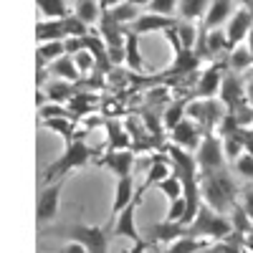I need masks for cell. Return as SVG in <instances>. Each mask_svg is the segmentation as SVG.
<instances>
[{
	"label": "cell",
	"instance_id": "f546056e",
	"mask_svg": "<svg viewBox=\"0 0 253 253\" xmlns=\"http://www.w3.org/2000/svg\"><path fill=\"white\" fill-rule=\"evenodd\" d=\"M36 5H38V13L48 20H61L71 13L66 0H36Z\"/></svg>",
	"mask_w": 253,
	"mask_h": 253
},
{
	"label": "cell",
	"instance_id": "4dcf8cb0",
	"mask_svg": "<svg viewBox=\"0 0 253 253\" xmlns=\"http://www.w3.org/2000/svg\"><path fill=\"white\" fill-rule=\"evenodd\" d=\"M200 46L205 53H218V51H230V43H228V36L225 31H208L203 38H200Z\"/></svg>",
	"mask_w": 253,
	"mask_h": 253
},
{
	"label": "cell",
	"instance_id": "cb8c5ba5",
	"mask_svg": "<svg viewBox=\"0 0 253 253\" xmlns=\"http://www.w3.org/2000/svg\"><path fill=\"white\" fill-rule=\"evenodd\" d=\"M74 15L81 20V23H86L89 28L94 23H99V18H101V8L96 0H76V5H74Z\"/></svg>",
	"mask_w": 253,
	"mask_h": 253
},
{
	"label": "cell",
	"instance_id": "9c48e42d",
	"mask_svg": "<svg viewBox=\"0 0 253 253\" xmlns=\"http://www.w3.org/2000/svg\"><path fill=\"white\" fill-rule=\"evenodd\" d=\"M218 96H220V104L225 107V112H233L238 104L246 101V84L241 81L238 74L230 71V74H225L223 81H220V91H218Z\"/></svg>",
	"mask_w": 253,
	"mask_h": 253
},
{
	"label": "cell",
	"instance_id": "5b68a950",
	"mask_svg": "<svg viewBox=\"0 0 253 253\" xmlns=\"http://www.w3.org/2000/svg\"><path fill=\"white\" fill-rule=\"evenodd\" d=\"M195 162H198V172L203 175H213L225 170V155H223V142L215 132H205L200 147L195 150Z\"/></svg>",
	"mask_w": 253,
	"mask_h": 253
},
{
	"label": "cell",
	"instance_id": "8992f818",
	"mask_svg": "<svg viewBox=\"0 0 253 253\" xmlns=\"http://www.w3.org/2000/svg\"><path fill=\"white\" fill-rule=\"evenodd\" d=\"M63 182L66 180H58V182H51V185H46L43 190H41L38 203H36V220H38V225H46V223H51L58 215Z\"/></svg>",
	"mask_w": 253,
	"mask_h": 253
},
{
	"label": "cell",
	"instance_id": "d4e9b609",
	"mask_svg": "<svg viewBox=\"0 0 253 253\" xmlns=\"http://www.w3.org/2000/svg\"><path fill=\"white\" fill-rule=\"evenodd\" d=\"M150 236L152 241H162V243H172L177 241L180 236H185V225H177V223H157L150 228Z\"/></svg>",
	"mask_w": 253,
	"mask_h": 253
},
{
	"label": "cell",
	"instance_id": "277c9868",
	"mask_svg": "<svg viewBox=\"0 0 253 253\" xmlns=\"http://www.w3.org/2000/svg\"><path fill=\"white\" fill-rule=\"evenodd\" d=\"M56 236H63L66 241H74L86 248V253H107L109 248V228L107 225H91V223H76V225H63L58 228Z\"/></svg>",
	"mask_w": 253,
	"mask_h": 253
},
{
	"label": "cell",
	"instance_id": "52a82bcc",
	"mask_svg": "<svg viewBox=\"0 0 253 253\" xmlns=\"http://www.w3.org/2000/svg\"><path fill=\"white\" fill-rule=\"evenodd\" d=\"M167 134H170V144L180 147V150H185V152H193V155H195V150L200 147V142H203V137H205L203 126L195 124L193 119H187V117H185L177 126H172Z\"/></svg>",
	"mask_w": 253,
	"mask_h": 253
},
{
	"label": "cell",
	"instance_id": "60d3db41",
	"mask_svg": "<svg viewBox=\"0 0 253 253\" xmlns=\"http://www.w3.org/2000/svg\"><path fill=\"white\" fill-rule=\"evenodd\" d=\"M238 205H241V210H243V213L248 215V220L253 223V182L243 187V193H241V200H238Z\"/></svg>",
	"mask_w": 253,
	"mask_h": 253
},
{
	"label": "cell",
	"instance_id": "7c38bea8",
	"mask_svg": "<svg viewBox=\"0 0 253 253\" xmlns=\"http://www.w3.org/2000/svg\"><path fill=\"white\" fill-rule=\"evenodd\" d=\"M236 10V0H210V5L203 15V31H218Z\"/></svg>",
	"mask_w": 253,
	"mask_h": 253
},
{
	"label": "cell",
	"instance_id": "7a4b0ae2",
	"mask_svg": "<svg viewBox=\"0 0 253 253\" xmlns=\"http://www.w3.org/2000/svg\"><path fill=\"white\" fill-rule=\"evenodd\" d=\"M94 157V150L84 142V137H76L74 142L69 144H63V152L51 162L46 165V170H43V180L46 185L51 182H58V180H66L74 170H81V167H86Z\"/></svg>",
	"mask_w": 253,
	"mask_h": 253
},
{
	"label": "cell",
	"instance_id": "d590c367",
	"mask_svg": "<svg viewBox=\"0 0 253 253\" xmlns=\"http://www.w3.org/2000/svg\"><path fill=\"white\" fill-rule=\"evenodd\" d=\"M63 31H66V38H69V36H71V38H84L91 28H89L86 23H81L74 13H69L66 18H63Z\"/></svg>",
	"mask_w": 253,
	"mask_h": 253
},
{
	"label": "cell",
	"instance_id": "83f0119b",
	"mask_svg": "<svg viewBox=\"0 0 253 253\" xmlns=\"http://www.w3.org/2000/svg\"><path fill=\"white\" fill-rule=\"evenodd\" d=\"M175 31H177V38L182 43V51H193L198 43V23L180 18V20H175Z\"/></svg>",
	"mask_w": 253,
	"mask_h": 253
},
{
	"label": "cell",
	"instance_id": "d6a6232c",
	"mask_svg": "<svg viewBox=\"0 0 253 253\" xmlns=\"http://www.w3.org/2000/svg\"><path fill=\"white\" fill-rule=\"evenodd\" d=\"M157 193H162V198H165L167 203H172V200H177V198L185 195V185H182V180L172 172L170 177H165V180L157 185Z\"/></svg>",
	"mask_w": 253,
	"mask_h": 253
},
{
	"label": "cell",
	"instance_id": "9a60e30c",
	"mask_svg": "<svg viewBox=\"0 0 253 253\" xmlns=\"http://www.w3.org/2000/svg\"><path fill=\"white\" fill-rule=\"evenodd\" d=\"M134 198V177H117L114 182V198H112V218H117L126 205H132Z\"/></svg>",
	"mask_w": 253,
	"mask_h": 253
},
{
	"label": "cell",
	"instance_id": "e575fe53",
	"mask_svg": "<svg viewBox=\"0 0 253 253\" xmlns=\"http://www.w3.org/2000/svg\"><path fill=\"white\" fill-rule=\"evenodd\" d=\"M185 218H187V200L185 195L172 200V203H167V213H165V223H177V225H185Z\"/></svg>",
	"mask_w": 253,
	"mask_h": 253
},
{
	"label": "cell",
	"instance_id": "bcb514c9",
	"mask_svg": "<svg viewBox=\"0 0 253 253\" xmlns=\"http://www.w3.org/2000/svg\"><path fill=\"white\" fill-rule=\"evenodd\" d=\"M236 3H241L243 8H248V10L253 13V0H236Z\"/></svg>",
	"mask_w": 253,
	"mask_h": 253
},
{
	"label": "cell",
	"instance_id": "603a6c76",
	"mask_svg": "<svg viewBox=\"0 0 253 253\" xmlns=\"http://www.w3.org/2000/svg\"><path fill=\"white\" fill-rule=\"evenodd\" d=\"M248 69H253V53H251V48H246V46L230 48V53H228V71L243 74Z\"/></svg>",
	"mask_w": 253,
	"mask_h": 253
},
{
	"label": "cell",
	"instance_id": "44dd1931",
	"mask_svg": "<svg viewBox=\"0 0 253 253\" xmlns=\"http://www.w3.org/2000/svg\"><path fill=\"white\" fill-rule=\"evenodd\" d=\"M246 134H248V129H238L236 134H228V137L220 139V142H223V155H225V160L236 162L241 155H246Z\"/></svg>",
	"mask_w": 253,
	"mask_h": 253
},
{
	"label": "cell",
	"instance_id": "3957f363",
	"mask_svg": "<svg viewBox=\"0 0 253 253\" xmlns=\"http://www.w3.org/2000/svg\"><path fill=\"white\" fill-rule=\"evenodd\" d=\"M185 236H193L198 241H228L233 236V225H230L228 215L223 213H215V210H210L208 205H200L195 220L185 225Z\"/></svg>",
	"mask_w": 253,
	"mask_h": 253
},
{
	"label": "cell",
	"instance_id": "b9f144b4",
	"mask_svg": "<svg viewBox=\"0 0 253 253\" xmlns=\"http://www.w3.org/2000/svg\"><path fill=\"white\" fill-rule=\"evenodd\" d=\"M200 253H241V248H238V246H233V243H228V241H218L215 246L203 248Z\"/></svg>",
	"mask_w": 253,
	"mask_h": 253
},
{
	"label": "cell",
	"instance_id": "f35d334b",
	"mask_svg": "<svg viewBox=\"0 0 253 253\" xmlns=\"http://www.w3.org/2000/svg\"><path fill=\"white\" fill-rule=\"evenodd\" d=\"M109 147L112 150H126L129 147V137L124 134L122 126H109Z\"/></svg>",
	"mask_w": 253,
	"mask_h": 253
},
{
	"label": "cell",
	"instance_id": "1f68e13d",
	"mask_svg": "<svg viewBox=\"0 0 253 253\" xmlns=\"http://www.w3.org/2000/svg\"><path fill=\"white\" fill-rule=\"evenodd\" d=\"M61 56H66L63 41H48V43H38V48H36V61H43L46 66H51Z\"/></svg>",
	"mask_w": 253,
	"mask_h": 253
},
{
	"label": "cell",
	"instance_id": "5bb4252c",
	"mask_svg": "<svg viewBox=\"0 0 253 253\" xmlns=\"http://www.w3.org/2000/svg\"><path fill=\"white\" fill-rule=\"evenodd\" d=\"M223 66H225L223 61L210 63V66L200 74L198 89H195L198 99H215V94L220 91V81H223V76H225V74H223Z\"/></svg>",
	"mask_w": 253,
	"mask_h": 253
},
{
	"label": "cell",
	"instance_id": "d6986e66",
	"mask_svg": "<svg viewBox=\"0 0 253 253\" xmlns=\"http://www.w3.org/2000/svg\"><path fill=\"white\" fill-rule=\"evenodd\" d=\"M48 76H51V79H61V81H69V84H76V81L81 79V74L76 71L71 56H61V58H56L51 66H48Z\"/></svg>",
	"mask_w": 253,
	"mask_h": 253
},
{
	"label": "cell",
	"instance_id": "6da1fadb",
	"mask_svg": "<svg viewBox=\"0 0 253 253\" xmlns=\"http://www.w3.org/2000/svg\"><path fill=\"white\" fill-rule=\"evenodd\" d=\"M200 198L203 205H208L215 213H230L238 203V187L225 170L213 172V175H203L200 177Z\"/></svg>",
	"mask_w": 253,
	"mask_h": 253
},
{
	"label": "cell",
	"instance_id": "4316f807",
	"mask_svg": "<svg viewBox=\"0 0 253 253\" xmlns=\"http://www.w3.org/2000/svg\"><path fill=\"white\" fill-rule=\"evenodd\" d=\"M187 104H190V101L177 99V101H172L170 107L162 112V126H165V132H170L172 126H177V124L187 117Z\"/></svg>",
	"mask_w": 253,
	"mask_h": 253
},
{
	"label": "cell",
	"instance_id": "484cf974",
	"mask_svg": "<svg viewBox=\"0 0 253 253\" xmlns=\"http://www.w3.org/2000/svg\"><path fill=\"white\" fill-rule=\"evenodd\" d=\"M208 5H210V0H180L177 13H180L182 20H193V23H198V20H203Z\"/></svg>",
	"mask_w": 253,
	"mask_h": 253
},
{
	"label": "cell",
	"instance_id": "8fae6325",
	"mask_svg": "<svg viewBox=\"0 0 253 253\" xmlns=\"http://www.w3.org/2000/svg\"><path fill=\"white\" fill-rule=\"evenodd\" d=\"M177 18H170V15H160V13H139V18L132 23V33L134 36H150V33H165L167 28L175 26Z\"/></svg>",
	"mask_w": 253,
	"mask_h": 253
},
{
	"label": "cell",
	"instance_id": "30bf717a",
	"mask_svg": "<svg viewBox=\"0 0 253 253\" xmlns=\"http://www.w3.org/2000/svg\"><path fill=\"white\" fill-rule=\"evenodd\" d=\"M137 208H139V203L134 200L132 205H126L122 213L117 215V223H114V230H112V236L114 238H126L129 243H139V241H144L142 238V233H139V228H137Z\"/></svg>",
	"mask_w": 253,
	"mask_h": 253
},
{
	"label": "cell",
	"instance_id": "ac0fdd59",
	"mask_svg": "<svg viewBox=\"0 0 253 253\" xmlns=\"http://www.w3.org/2000/svg\"><path fill=\"white\" fill-rule=\"evenodd\" d=\"M66 31H63V18L61 20H48L41 18L36 23V41L38 43H48V41H63Z\"/></svg>",
	"mask_w": 253,
	"mask_h": 253
},
{
	"label": "cell",
	"instance_id": "4fadbf2b",
	"mask_svg": "<svg viewBox=\"0 0 253 253\" xmlns=\"http://www.w3.org/2000/svg\"><path fill=\"white\" fill-rule=\"evenodd\" d=\"M99 167H107L114 172V177H129L134 167V155L129 150H109L104 157L96 160Z\"/></svg>",
	"mask_w": 253,
	"mask_h": 253
},
{
	"label": "cell",
	"instance_id": "74e56055",
	"mask_svg": "<svg viewBox=\"0 0 253 253\" xmlns=\"http://www.w3.org/2000/svg\"><path fill=\"white\" fill-rule=\"evenodd\" d=\"M177 3L180 0H150V13H160V15H170V18H175V13H177Z\"/></svg>",
	"mask_w": 253,
	"mask_h": 253
},
{
	"label": "cell",
	"instance_id": "e0dca14e",
	"mask_svg": "<svg viewBox=\"0 0 253 253\" xmlns=\"http://www.w3.org/2000/svg\"><path fill=\"white\" fill-rule=\"evenodd\" d=\"M41 124L46 126V129H51V132H56L61 139H63V144H69V142H74L79 134H76V122H74V117H51V119H41Z\"/></svg>",
	"mask_w": 253,
	"mask_h": 253
},
{
	"label": "cell",
	"instance_id": "8d00e7d4",
	"mask_svg": "<svg viewBox=\"0 0 253 253\" xmlns=\"http://www.w3.org/2000/svg\"><path fill=\"white\" fill-rule=\"evenodd\" d=\"M71 58H74V66H76V71H79L81 76H86V74L96 71V63H94V56H91V51L81 48V51H79V53H74Z\"/></svg>",
	"mask_w": 253,
	"mask_h": 253
},
{
	"label": "cell",
	"instance_id": "7402d4cb",
	"mask_svg": "<svg viewBox=\"0 0 253 253\" xmlns=\"http://www.w3.org/2000/svg\"><path fill=\"white\" fill-rule=\"evenodd\" d=\"M74 84L69 81H61V79H51V84L46 86V99L53 101V104H66L74 99Z\"/></svg>",
	"mask_w": 253,
	"mask_h": 253
},
{
	"label": "cell",
	"instance_id": "f1b7e54d",
	"mask_svg": "<svg viewBox=\"0 0 253 253\" xmlns=\"http://www.w3.org/2000/svg\"><path fill=\"white\" fill-rule=\"evenodd\" d=\"M109 15H112L114 23H119L122 28H126V26H132L134 20L139 18V8L132 5L129 0H124V3H119V5H114V8L109 10Z\"/></svg>",
	"mask_w": 253,
	"mask_h": 253
},
{
	"label": "cell",
	"instance_id": "ba28073f",
	"mask_svg": "<svg viewBox=\"0 0 253 253\" xmlns=\"http://www.w3.org/2000/svg\"><path fill=\"white\" fill-rule=\"evenodd\" d=\"M251 31H253V13H251L248 8L233 10V15L228 18V28H225V36H228L230 48H236L238 43H243Z\"/></svg>",
	"mask_w": 253,
	"mask_h": 253
},
{
	"label": "cell",
	"instance_id": "ee69618b",
	"mask_svg": "<svg viewBox=\"0 0 253 253\" xmlns=\"http://www.w3.org/2000/svg\"><path fill=\"white\" fill-rule=\"evenodd\" d=\"M99 3V8H101V13H109L114 5H119V3H124V0H96Z\"/></svg>",
	"mask_w": 253,
	"mask_h": 253
},
{
	"label": "cell",
	"instance_id": "7bdbcfd3",
	"mask_svg": "<svg viewBox=\"0 0 253 253\" xmlns=\"http://www.w3.org/2000/svg\"><path fill=\"white\" fill-rule=\"evenodd\" d=\"M58 253H86V248H84V246H79V243H74V241H69V243L63 246Z\"/></svg>",
	"mask_w": 253,
	"mask_h": 253
},
{
	"label": "cell",
	"instance_id": "ab89813d",
	"mask_svg": "<svg viewBox=\"0 0 253 253\" xmlns=\"http://www.w3.org/2000/svg\"><path fill=\"white\" fill-rule=\"evenodd\" d=\"M233 170H236L241 177H246V180L253 182V157H251V155H241V157L233 162Z\"/></svg>",
	"mask_w": 253,
	"mask_h": 253
},
{
	"label": "cell",
	"instance_id": "836d02e7",
	"mask_svg": "<svg viewBox=\"0 0 253 253\" xmlns=\"http://www.w3.org/2000/svg\"><path fill=\"white\" fill-rule=\"evenodd\" d=\"M203 248H208L205 241H198L193 236H180L177 241H172L170 246H167L165 253H200Z\"/></svg>",
	"mask_w": 253,
	"mask_h": 253
},
{
	"label": "cell",
	"instance_id": "c3c4849f",
	"mask_svg": "<svg viewBox=\"0 0 253 253\" xmlns=\"http://www.w3.org/2000/svg\"><path fill=\"white\" fill-rule=\"evenodd\" d=\"M251 132H253V126H251Z\"/></svg>",
	"mask_w": 253,
	"mask_h": 253
},
{
	"label": "cell",
	"instance_id": "7dc6e473",
	"mask_svg": "<svg viewBox=\"0 0 253 253\" xmlns=\"http://www.w3.org/2000/svg\"><path fill=\"white\" fill-rule=\"evenodd\" d=\"M132 5H137V8H142V5H150V0H129Z\"/></svg>",
	"mask_w": 253,
	"mask_h": 253
},
{
	"label": "cell",
	"instance_id": "f6af8a7d",
	"mask_svg": "<svg viewBox=\"0 0 253 253\" xmlns=\"http://www.w3.org/2000/svg\"><path fill=\"white\" fill-rule=\"evenodd\" d=\"M246 101H248L251 107H253V76L246 81Z\"/></svg>",
	"mask_w": 253,
	"mask_h": 253
},
{
	"label": "cell",
	"instance_id": "ffe728a7",
	"mask_svg": "<svg viewBox=\"0 0 253 253\" xmlns=\"http://www.w3.org/2000/svg\"><path fill=\"white\" fill-rule=\"evenodd\" d=\"M124 63L132 71L144 69V61H142V53H139V36H134L132 31H126V36H124Z\"/></svg>",
	"mask_w": 253,
	"mask_h": 253
},
{
	"label": "cell",
	"instance_id": "2e32d148",
	"mask_svg": "<svg viewBox=\"0 0 253 253\" xmlns=\"http://www.w3.org/2000/svg\"><path fill=\"white\" fill-rule=\"evenodd\" d=\"M172 175V165L167 162V157L165 155H160V157H152V165L147 167V180H144V185H142V190H139V195H137V200H142V195L147 193V190H152V187H157L165 177H170Z\"/></svg>",
	"mask_w": 253,
	"mask_h": 253
}]
</instances>
